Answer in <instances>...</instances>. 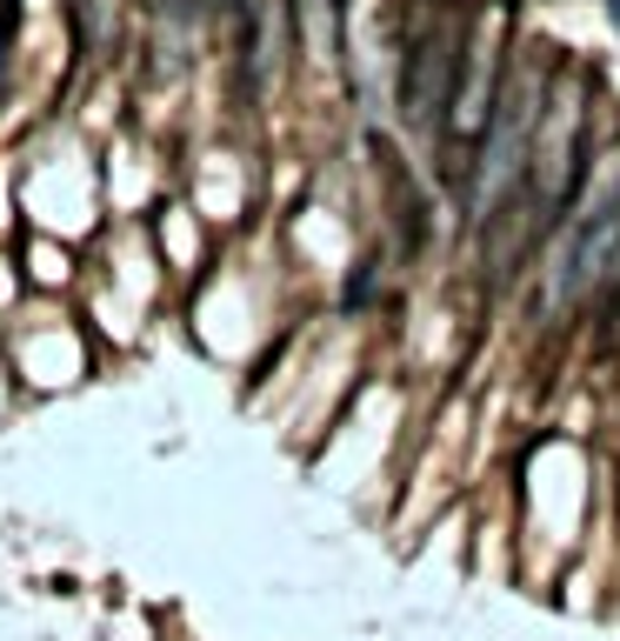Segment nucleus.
<instances>
[{
  "instance_id": "nucleus-6",
  "label": "nucleus",
  "mask_w": 620,
  "mask_h": 641,
  "mask_svg": "<svg viewBox=\"0 0 620 641\" xmlns=\"http://www.w3.org/2000/svg\"><path fill=\"white\" fill-rule=\"evenodd\" d=\"M607 14H613V21H620V0H607Z\"/></svg>"
},
{
  "instance_id": "nucleus-7",
  "label": "nucleus",
  "mask_w": 620,
  "mask_h": 641,
  "mask_svg": "<svg viewBox=\"0 0 620 641\" xmlns=\"http://www.w3.org/2000/svg\"><path fill=\"white\" fill-rule=\"evenodd\" d=\"M167 8H188V0H167Z\"/></svg>"
},
{
  "instance_id": "nucleus-4",
  "label": "nucleus",
  "mask_w": 620,
  "mask_h": 641,
  "mask_svg": "<svg viewBox=\"0 0 620 641\" xmlns=\"http://www.w3.org/2000/svg\"><path fill=\"white\" fill-rule=\"evenodd\" d=\"M527 160H534V168H527V194H534V207H541V221H548V207H561V194H567V181H574V160H580V108H574V94H567V101L548 94Z\"/></svg>"
},
{
  "instance_id": "nucleus-3",
  "label": "nucleus",
  "mask_w": 620,
  "mask_h": 641,
  "mask_svg": "<svg viewBox=\"0 0 620 641\" xmlns=\"http://www.w3.org/2000/svg\"><path fill=\"white\" fill-rule=\"evenodd\" d=\"M454 88H461V27L440 21L433 34H420L407 47V67H401L407 127H440V108H454Z\"/></svg>"
},
{
  "instance_id": "nucleus-1",
  "label": "nucleus",
  "mask_w": 620,
  "mask_h": 641,
  "mask_svg": "<svg viewBox=\"0 0 620 641\" xmlns=\"http://www.w3.org/2000/svg\"><path fill=\"white\" fill-rule=\"evenodd\" d=\"M541 74H527L520 88L507 80L500 101H494V121L481 134V160L467 168V201H474V221H487L500 207V194L514 188V175L527 168V147H534V127H541Z\"/></svg>"
},
{
  "instance_id": "nucleus-5",
  "label": "nucleus",
  "mask_w": 620,
  "mask_h": 641,
  "mask_svg": "<svg viewBox=\"0 0 620 641\" xmlns=\"http://www.w3.org/2000/svg\"><path fill=\"white\" fill-rule=\"evenodd\" d=\"M294 21H301L307 47H314L320 60L340 54V0H294Z\"/></svg>"
},
{
  "instance_id": "nucleus-2",
  "label": "nucleus",
  "mask_w": 620,
  "mask_h": 641,
  "mask_svg": "<svg viewBox=\"0 0 620 641\" xmlns=\"http://www.w3.org/2000/svg\"><path fill=\"white\" fill-rule=\"evenodd\" d=\"M613 268H620V181H607V188L594 194V207L574 221L567 248H561V261H554V274H548V307H574V301L594 294Z\"/></svg>"
}]
</instances>
